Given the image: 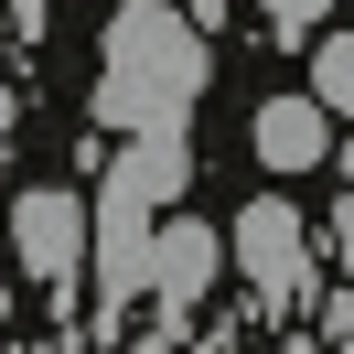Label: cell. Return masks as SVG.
<instances>
[{
  "label": "cell",
  "instance_id": "6da1fadb",
  "mask_svg": "<svg viewBox=\"0 0 354 354\" xmlns=\"http://www.w3.org/2000/svg\"><path fill=\"white\" fill-rule=\"evenodd\" d=\"M194 194V140L183 129H140L118 140V161L97 172V204H86V279L108 311L140 301V268H151V236L172 225V204Z\"/></svg>",
  "mask_w": 354,
  "mask_h": 354
},
{
  "label": "cell",
  "instance_id": "7a4b0ae2",
  "mask_svg": "<svg viewBox=\"0 0 354 354\" xmlns=\"http://www.w3.org/2000/svg\"><path fill=\"white\" fill-rule=\"evenodd\" d=\"M204 75H215V54L172 0H129L108 22V54H97V129H118V140L183 129L204 108Z\"/></svg>",
  "mask_w": 354,
  "mask_h": 354
},
{
  "label": "cell",
  "instance_id": "3957f363",
  "mask_svg": "<svg viewBox=\"0 0 354 354\" xmlns=\"http://www.w3.org/2000/svg\"><path fill=\"white\" fill-rule=\"evenodd\" d=\"M225 258L247 268V301H258L268 322H290V311L311 301V225H301V204L258 194L236 225H225Z\"/></svg>",
  "mask_w": 354,
  "mask_h": 354
},
{
  "label": "cell",
  "instance_id": "277c9868",
  "mask_svg": "<svg viewBox=\"0 0 354 354\" xmlns=\"http://www.w3.org/2000/svg\"><path fill=\"white\" fill-rule=\"evenodd\" d=\"M215 268H225V236H215V225L172 215V225L151 236V268H140V301H161V322L140 333V354H172V344H183V322H194V301L215 290Z\"/></svg>",
  "mask_w": 354,
  "mask_h": 354
},
{
  "label": "cell",
  "instance_id": "5b68a950",
  "mask_svg": "<svg viewBox=\"0 0 354 354\" xmlns=\"http://www.w3.org/2000/svg\"><path fill=\"white\" fill-rule=\"evenodd\" d=\"M11 258H22L54 301H75V279H86V204H75L65 183H32V194L11 204Z\"/></svg>",
  "mask_w": 354,
  "mask_h": 354
},
{
  "label": "cell",
  "instance_id": "8992f818",
  "mask_svg": "<svg viewBox=\"0 0 354 354\" xmlns=\"http://www.w3.org/2000/svg\"><path fill=\"white\" fill-rule=\"evenodd\" d=\"M247 151H258L268 172H311V161H333V108L322 97H258Z\"/></svg>",
  "mask_w": 354,
  "mask_h": 354
},
{
  "label": "cell",
  "instance_id": "52a82bcc",
  "mask_svg": "<svg viewBox=\"0 0 354 354\" xmlns=\"http://www.w3.org/2000/svg\"><path fill=\"white\" fill-rule=\"evenodd\" d=\"M311 97H322L333 118H354V32H322V44H311Z\"/></svg>",
  "mask_w": 354,
  "mask_h": 354
},
{
  "label": "cell",
  "instance_id": "ba28073f",
  "mask_svg": "<svg viewBox=\"0 0 354 354\" xmlns=\"http://www.w3.org/2000/svg\"><path fill=\"white\" fill-rule=\"evenodd\" d=\"M268 11V32H311V22H333V0H258Z\"/></svg>",
  "mask_w": 354,
  "mask_h": 354
},
{
  "label": "cell",
  "instance_id": "9c48e42d",
  "mask_svg": "<svg viewBox=\"0 0 354 354\" xmlns=\"http://www.w3.org/2000/svg\"><path fill=\"white\" fill-rule=\"evenodd\" d=\"M322 344L354 354V290H333V301H322Z\"/></svg>",
  "mask_w": 354,
  "mask_h": 354
},
{
  "label": "cell",
  "instance_id": "30bf717a",
  "mask_svg": "<svg viewBox=\"0 0 354 354\" xmlns=\"http://www.w3.org/2000/svg\"><path fill=\"white\" fill-rule=\"evenodd\" d=\"M333 258H344V268H354V194H344V204H333Z\"/></svg>",
  "mask_w": 354,
  "mask_h": 354
},
{
  "label": "cell",
  "instance_id": "8fae6325",
  "mask_svg": "<svg viewBox=\"0 0 354 354\" xmlns=\"http://www.w3.org/2000/svg\"><path fill=\"white\" fill-rule=\"evenodd\" d=\"M333 161H344V183H354V129H344V140H333Z\"/></svg>",
  "mask_w": 354,
  "mask_h": 354
}]
</instances>
